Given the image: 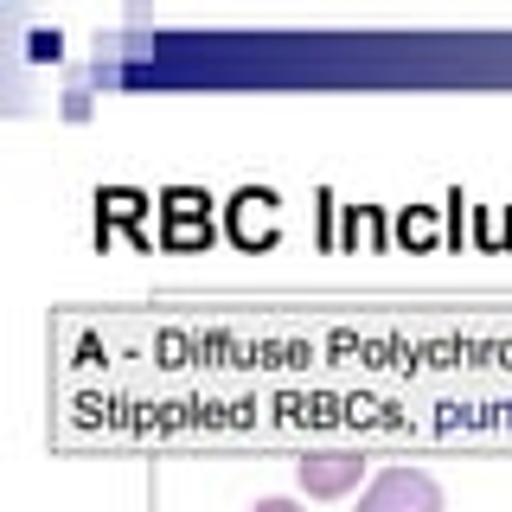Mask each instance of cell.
Wrapping results in <instances>:
<instances>
[{"mask_svg":"<svg viewBox=\"0 0 512 512\" xmlns=\"http://www.w3.org/2000/svg\"><path fill=\"white\" fill-rule=\"evenodd\" d=\"M359 512H442V487L423 468H384L359 493Z\"/></svg>","mask_w":512,"mask_h":512,"instance_id":"cell-1","label":"cell"},{"mask_svg":"<svg viewBox=\"0 0 512 512\" xmlns=\"http://www.w3.org/2000/svg\"><path fill=\"white\" fill-rule=\"evenodd\" d=\"M295 480H301L308 500H346L365 480V455L359 448H314V455L295 461Z\"/></svg>","mask_w":512,"mask_h":512,"instance_id":"cell-2","label":"cell"},{"mask_svg":"<svg viewBox=\"0 0 512 512\" xmlns=\"http://www.w3.org/2000/svg\"><path fill=\"white\" fill-rule=\"evenodd\" d=\"M250 512H308V506H301V500H256Z\"/></svg>","mask_w":512,"mask_h":512,"instance_id":"cell-3","label":"cell"}]
</instances>
